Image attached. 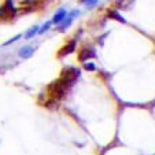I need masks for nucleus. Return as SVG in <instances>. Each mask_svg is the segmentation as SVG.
<instances>
[{
	"label": "nucleus",
	"instance_id": "f257e3e1",
	"mask_svg": "<svg viewBox=\"0 0 155 155\" xmlns=\"http://www.w3.org/2000/svg\"><path fill=\"white\" fill-rule=\"evenodd\" d=\"M68 85L64 84V81L62 78H58L56 81H52L47 88V92L50 95L51 99L55 100H61L66 96V92H68Z\"/></svg>",
	"mask_w": 155,
	"mask_h": 155
},
{
	"label": "nucleus",
	"instance_id": "f03ea898",
	"mask_svg": "<svg viewBox=\"0 0 155 155\" xmlns=\"http://www.w3.org/2000/svg\"><path fill=\"white\" fill-rule=\"evenodd\" d=\"M78 77H80V69L77 68H64L61 73V78L63 80L68 87H71L77 81Z\"/></svg>",
	"mask_w": 155,
	"mask_h": 155
},
{
	"label": "nucleus",
	"instance_id": "7ed1b4c3",
	"mask_svg": "<svg viewBox=\"0 0 155 155\" xmlns=\"http://www.w3.org/2000/svg\"><path fill=\"white\" fill-rule=\"evenodd\" d=\"M80 10H71L70 12H69L68 14V17H66V19L63 21V22H62V24H59L58 25V28H56V30H58V32H64V30L66 29H69V28L71 26V24H73V21H74V18H77L80 15Z\"/></svg>",
	"mask_w": 155,
	"mask_h": 155
},
{
	"label": "nucleus",
	"instance_id": "20e7f679",
	"mask_svg": "<svg viewBox=\"0 0 155 155\" xmlns=\"http://www.w3.org/2000/svg\"><path fill=\"white\" fill-rule=\"evenodd\" d=\"M96 52H95V48L92 47H82L81 50L78 51V61L81 63H85V62H89V59L95 58Z\"/></svg>",
	"mask_w": 155,
	"mask_h": 155
},
{
	"label": "nucleus",
	"instance_id": "39448f33",
	"mask_svg": "<svg viewBox=\"0 0 155 155\" xmlns=\"http://www.w3.org/2000/svg\"><path fill=\"white\" fill-rule=\"evenodd\" d=\"M76 47H77V40H76V38L68 41V43L64 44L63 47L59 50L58 58H63V56H68V55H70V54H73L74 51H76Z\"/></svg>",
	"mask_w": 155,
	"mask_h": 155
},
{
	"label": "nucleus",
	"instance_id": "423d86ee",
	"mask_svg": "<svg viewBox=\"0 0 155 155\" xmlns=\"http://www.w3.org/2000/svg\"><path fill=\"white\" fill-rule=\"evenodd\" d=\"M35 52H36V48L35 47L25 45V47H22L19 51H18V55H19L22 59H29L30 56H33V54H35Z\"/></svg>",
	"mask_w": 155,
	"mask_h": 155
},
{
	"label": "nucleus",
	"instance_id": "0eeeda50",
	"mask_svg": "<svg viewBox=\"0 0 155 155\" xmlns=\"http://www.w3.org/2000/svg\"><path fill=\"white\" fill-rule=\"evenodd\" d=\"M68 14L69 12L66 11L64 8H59L58 11L55 12V15H54V18H52V22H54V25H59V24H62L64 19H66V17H68Z\"/></svg>",
	"mask_w": 155,
	"mask_h": 155
},
{
	"label": "nucleus",
	"instance_id": "6e6552de",
	"mask_svg": "<svg viewBox=\"0 0 155 155\" xmlns=\"http://www.w3.org/2000/svg\"><path fill=\"white\" fill-rule=\"evenodd\" d=\"M117 10H122V11H126V10H130L135 4V0H117Z\"/></svg>",
	"mask_w": 155,
	"mask_h": 155
},
{
	"label": "nucleus",
	"instance_id": "1a4fd4ad",
	"mask_svg": "<svg viewBox=\"0 0 155 155\" xmlns=\"http://www.w3.org/2000/svg\"><path fill=\"white\" fill-rule=\"evenodd\" d=\"M107 17L111 18V19H115L117 22H121V24H126V19L120 14L118 10H107Z\"/></svg>",
	"mask_w": 155,
	"mask_h": 155
},
{
	"label": "nucleus",
	"instance_id": "9d476101",
	"mask_svg": "<svg viewBox=\"0 0 155 155\" xmlns=\"http://www.w3.org/2000/svg\"><path fill=\"white\" fill-rule=\"evenodd\" d=\"M38 30H40V26H38V25H35V26H32V28H30V29L24 35V38H26V40H30V38H33L36 35H37Z\"/></svg>",
	"mask_w": 155,
	"mask_h": 155
},
{
	"label": "nucleus",
	"instance_id": "9b49d317",
	"mask_svg": "<svg viewBox=\"0 0 155 155\" xmlns=\"http://www.w3.org/2000/svg\"><path fill=\"white\" fill-rule=\"evenodd\" d=\"M52 25H54L52 21H48V22H45L44 25H41V26H40V30H38V33H40V35H44V33H47L48 30L52 28Z\"/></svg>",
	"mask_w": 155,
	"mask_h": 155
},
{
	"label": "nucleus",
	"instance_id": "f8f14e48",
	"mask_svg": "<svg viewBox=\"0 0 155 155\" xmlns=\"http://www.w3.org/2000/svg\"><path fill=\"white\" fill-rule=\"evenodd\" d=\"M84 70L95 71V70H96V64H95L94 62H85V63H84Z\"/></svg>",
	"mask_w": 155,
	"mask_h": 155
},
{
	"label": "nucleus",
	"instance_id": "ddd939ff",
	"mask_svg": "<svg viewBox=\"0 0 155 155\" xmlns=\"http://www.w3.org/2000/svg\"><path fill=\"white\" fill-rule=\"evenodd\" d=\"M22 37H24V36H22V35H17V36H15V37H12V38H10L8 41H6V43H4L3 45H4V47H7V45H10V44H14V43H17V41L19 40V38H22Z\"/></svg>",
	"mask_w": 155,
	"mask_h": 155
},
{
	"label": "nucleus",
	"instance_id": "4468645a",
	"mask_svg": "<svg viewBox=\"0 0 155 155\" xmlns=\"http://www.w3.org/2000/svg\"><path fill=\"white\" fill-rule=\"evenodd\" d=\"M97 3H99V0H89V2L85 4V7H87L88 10H92V8H95V7L97 6Z\"/></svg>",
	"mask_w": 155,
	"mask_h": 155
},
{
	"label": "nucleus",
	"instance_id": "2eb2a0df",
	"mask_svg": "<svg viewBox=\"0 0 155 155\" xmlns=\"http://www.w3.org/2000/svg\"><path fill=\"white\" fill-rule=\"evenodd\" d=\"M78 2H80V3H81V4H87L88 2H89V0H78Z\"/></svg>",
	"mask_w": 155,
	"mask_h": 155
}]
</instances>
